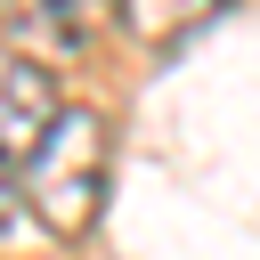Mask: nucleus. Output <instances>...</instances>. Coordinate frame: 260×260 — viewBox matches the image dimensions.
Instances as JSON below:
<instances>
[{
	"label": "nucleus",
	"mask_w": 260,
	"mask_h": 260,
	"mask_svg": "<svg viewBox=\"0 0 260 260\" xmlns=\"http://www.w3.org/2000/svg\"><path fill=\"white\" fill-rule=\"evenodd\" d=\"M16 195L24 211L49 228V236H89L98 228V203H106V122L89 106H65L49 122V138L16 162Z\"/></svg>",
	"instance_id": "obj_1"
},
{
	"label": "nucleus",
	"mask_w": 260,
	"mask_h": 260,
	"mask_svg": "<svg viewBox=\"0 0 260 260\" xmlns=\"http://www.w3.org/2000/svg\"><path fill=\"white\" fill-rule=\"evenodd\" d=\"M57 114H65V106H57V73L32 65V57H16V49H0V154L24 162V154L49 138Z\"/></svg>",
	"instance_id": "obj_2"
},
{
	"label": "nucleus",
	"mask_w": 260,
	"mask_h": 260,
	"mask_svg": "<svg viewBox=\"0 0 260 260\" xmlns=\"http://www.w3.org/2000/svg\"><path fill=\"white\" fill-rule=\"evenodd\" d=\"M228 0H122V24L138 32V41H179V32H195L203 16H219Z\"/></svg>",
	"instance_id": "obj_3"
},
{
	"label": "nucleus",
	"mask_w": 260,
	"mask_h": 260,
	"mask_svg": "<svg viewBox=\"0 0 260 260\" xmlns=\"http://www.w3.org/2000/svg\"><path fill=\"white\" fill-rule=\"evenodd\" d=\"M49 8V24L65 32V41H98L114 16H122V0H41Z\"/></svg>",
	"instance_id": "obj_4"
},
{
	"label": "nucleus",
	"mask_w": 260,
	"mask_h": 260,
	"mask_svg": "<svg viewBox=\"0 0 260 260\" xmlns=\"http://www.w3.org/2000/svg\"><path fill=\"white\" fill-rule=\"evenodd\" d=\"M16 203H24V195H16V171H8V154H0V228L16 219Z\"/></svg>",
	"instance_id": "obj_5"
}]
</instances>
